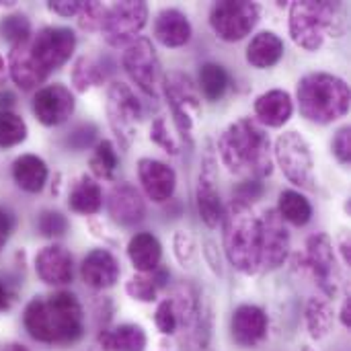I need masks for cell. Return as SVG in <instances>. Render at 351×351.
<instances>
[{"mask_svg": "<svg viewBox=\"0 0 351 351\" xmlns=\"http://www.w3.org/2000/svg\"><path fill=\"white\" fill-rule=\"evenodd\" d=\"M76 49V33L70 27H43L25 43L14 45L8 53V74L12 82L31 90L51 72L62 68Z\"/></svg>", "mask_w": 351, "mask_h": 351, "instance_id": "cell-1", "label": "cell"}, {"mask_svg": "<svg viewBox=\"0 0 351 351\" xmlns=\"http://www.w3.org/2000/svg\"><path fill=\"white\" fill-rule=\"evenodd\" d=\"M222 165L237 177L261 181L274 171L271 142L265 128L253 117L232 121L218 138Z\"/></svg>", "mask_w": 351, "mask_h": 351, "instance_id": "cell-2", "label": "cell"}, {"mask_svg": "<svg viewBox=\"0 0 351 351\" xmlns=\"http://www.w3.org/2000/svg\"><path fill=\"white\" fill-rule=\"evenodd\" d=\"M23 325L31 339L47 346H70L84 333V313L70 292L35 296L23 315Z\"/></svg>", "mask_w": 351, "mask_h": 351, "instance_id": "cell-3", "label": "cell"}, {"mask_svg": "<svg viewBox=\"0 0 351 351\" xmlns=\"http://www.w3.org/2000/svg\"><path fill=\"white\" fill-rule=\"evenodd\" d=\"M222 241L226 259L245 276L263 271V224L251 204L232 199L224 208Z\"/></svg>", "mask_w": 351, "mask_h": 351, "instance_id": "cell-4", "label": "cell"}, {"mask_svg": "<svg viewBox=\"0 0 351 351\" xmlns=\"http://www.w3.org/2000/svg\"><path fill=\"white\" fill-rule=\"evenodd\" d=\"M296 99L302 117L313 123H333L350 111L348 82L329 72H311L300 78Z\"/></svg>", "mask_w": 351, "mask_h": 351, "instance_id": "cell-5", "label": "cell"}, {"mask_svg": "<svg viewBox=\"0 0 351 351\" xmlns=\"http://www.w3.org/2000/svg\"><path fill=\"white\" fill-rule=\"evenodd\" d=\"M343 6L329 0H296L290 6V35L292 41L306 49L317 51L329 37H341Z\"/></svg>", "mask_w": 351, "mask_h": 351, "instance_id": "cell-6", "label": "cell"}, {"mask_svg": "<svg viewBox=\"0 0 351 351\" xmlns=\"http://www.w3.org/2000/svg\"><path fill=\"white\" fill-rule=\"evenodd\" d=\"M167 103L173 111L175 125L179 134L191 144V136L197 119L202 117V101L195 82L181 70H173L160 80Z\"/></svg>", "mask_w": 351, "mask_h": 351, "instance_id": "cell-7", "label": "cell"}, {"mask_svg": "<svg viewBox=\"0 0 351 351\" xmlns=\"http://www.w3.org/2000/svg\"><path fill=\"white\" fill-rule=\"evenodd\" d=\"M274 156L284 173V177L300 189L315 191L317 189V175H315V158L311 144L306 138L294 130L284 132L276 140Z\"/></svg>", "mask_w": 351, "mask_h": 351, "instance_id": "cell-8", "label": "cell"}, {"mask_svg": "<svg viewBox=\"0 0 351 351\" xmlns=\"http://www.w3.org/2000/svg\"><path fill=\"white\" fill-rule=\"evenodd\" d=\"M105 111L109 125L119 142L121 148H130V144L136 138L138 123L142 121L144 109L136 93L132 90L130 84L125 82H111L107 88V101H105Z\"/></svg>", "mask_w": 351, "mask_h": 351, "instance_id": "cell-9", "label": "cell"}, {"mask_svg": "<svg viewBox=\"0 0 351 351\" xmlns=\"http://www.w3.org/2000/svg\"><path fill=\"white\" fill-rule=\"evenodd\" d=\"M261 6L247 0H222L210 8V27L228 43L245 39L259 23Z\"/></svg>", "mask_w": 351, "mask_h": 351, "instance_id": "cell-10", "label": "cell"}, {"mask_svg": "<svg viewBox=\"0 0 351 351\" xmlns=\"http://www.w3.org/2000/svg\"><path fill=\"white\" fill-rule=\"evenodd\" d=\"M148 21V4L144 0H123L105 8L101 33L111 47L130 45L140 37Z\"/></svg>", "mask_w": 351, "mask_h": 351, "instance_id": "cell-11", "label": "cell"}, {"mask_svg": "<svg viewBox=\"0 0 351 351\" xmlns=\"http://www.w3.org/2000/svg\"><path fill=\"white\" fill-rule=\"evenodd\" d=\"M121 64L130 80L148 97H158L160 86V62L156 56V49L148 37H138L130 45H125V51L121 56Z\"/></svg>", "mask_w": 351, "mask_h": 351, "instance_id": "cell-12", "label": "cell"}, {"mask_svg": "<svg viewBox=\"0 0 351 351\" xmlns=\"http://www.w3.org/2000/svg\"><path fill=\"white\" fill-rule=\"evenodd\" d=\"M298 259L304 263V269L315 278L325 298H335L339 290V267L331 239L323 232L313 234L306 241V253Z\"/></svg>", "mask_w": 351, "mask_h": 351, "instance_id": "cell-13", "label": "cell"}, {"mask_svg": "<svg viewBox=\"0 0 351 351\" xmlns=\"http://www.w3.org/2000/svg\"><path fill=\"white\" fill-rule=\"evenodd\" d=\"M31 109L39 123H43L45 128H56L70 119L76 109V99L68 86L47 84L35 93Z\"/></svg>", "mask_w": 351, "mask_h": 351, "instance_id": "cell-14", "label": "cell"}, {"mask_svg": "<svg viewBox=\"0 0 351 351\" xmlns=\"http://www.w3.org/2000/svg\"><path fill=\"white\" fill-rule=\"evenodd\" d=\"M138 179L146 197L154 204L169 202L177 189V173L173 171V167L156 158L138 160Z\"/></svg>", "mask_w": 351, "mask_h": 351, "instance_id": "cell-15", "label": "cell"}, {"mask_svg": "<svg viewBox=\"0 0 351 351\" xmlns=\"http://www.w3.org/2000/svg\"><path fill=\"white\" fill-rule=\"evenodd\" d=\"M263 224V271L278 269L290 255V232L276 210L261 214Z\"/></svg>", "mask_w": 351, "mask_h": 351, "instance_id": "cell-16", "label": "cell"}, {"mask_svg": "<svg viewBox=\"0 0 351 351\" xmlns=\"http://www.w3.org/2000/svg\"><path fill=\"white\" fill-rule=\"evenodd\" d=\"M195 204H197L199 218L208 228H216L218 224H222L224 206H222L220 193L216 189V169H214V160L210 156H206L204 167L197 177Z\"/></svg>", "mask_w": 351, "mask_h": 351, "instance_id": "cell-17", "label": "cell"}, {"mask_svg": "<svg viewBox=\"0 0 351 351\" xmlns=\"http://www.w3.org/2000/svg\"><path fill=\"white\" fill-rule=\"evenodd\" d=\"M267 315L257 304H241L234 308L230 319V333L237 346L241 348H255L267 335Z\"/></svg>", "mask_w": 351, "mask_h": 351, "instance_id": "cell-18", "label": "cell"}, {"mask_svg": "<svg viewBox=\"0 0 351 351\" xmlns=\"http://www.w3.org/2000/svg\"><path fill=\"white\" fill-rule=\"evenodd\" d=\"M107 210L119 226H136L146 216V206L140 191L132 183H115L107 195Z\"/></svg>", "mask_w": 351, "mask_h": 351, "instance_id": "cell-19", "label": "cell"}, {"mask_svg": "<svg viewBox=\"0 0 351 351\" xmlns=\"http://www.w3.org/2000/svg\"><path fill=\"white\" fill-rule=\"evenodd\" d=\"M35 271L47 286H66L74 276L72 253L62 245H47L35 257Z\"/></svg>", "mask_w": 351, "mask_h": 351, "instance_id": "cell-20", "label": "cell"}, {"mask_svg": "<svg viewBox=\"0 0 351 351\" xmlns=\"http://www.w3.org/2000/svg\"><path fill=\"white\" fill-rule=\"evenodd\" d=\"M119 261L107 249H93L80 263V278L93 290H107L119 280Z\"/></svg>", "mask_w": 351, "mask_h": 351, "instance_id": "cell-21", "label": "cell"}, {"mask_svg": "<svg viewBox=\"0 0 351 351\" xmlns=\"http://www.w3.org/2000/svg\"><path fill=\"white\" fill-rule=\"evenodd\" d=\"M294 113V101L288 90L271 88L257 97L255 115L263 128H282L290 121Z\"/></svg>", "mask_w": 351, "mask_h": 351, "instance_id": "cell-22", "label": "cell"}, {"mask_svg": "<svg viewBox=\"0 0 351 351\" xmlns=\"http://www.w3.org/2000/svg\"><path fill=\"white\" fill-rule=\"evenodd\" d=\"M193 35L191 23L179 8H162L154 19V37L165 47H183Z\"/></svg>", "mask_w": 351, "mask_h": 351, "instance_id": "cell-23", "label": "cell"}, {"mask_svg": "<svg viewBox=\"0 0 351 351\" xmlns=\"http://www.w3.org/2000/svg\"><path fill=\"white\" fill-rule=\"evenodd\" d=\"M128 257L138 274H152L160 267L162 245L152 232H136L128 243Z\"/></svg>", "mask_w": 351, "mask_h": 351, "instance_id": "cell-24", "label": "cell"}, {"mask_svg": "<svg viewBox=\"0 0 351 351\" xmlns=\"http://www.w3.org/2000/svg\"><path fill=\"white\" fill-rule=\"evenodd\" d=\"M284 41L274 31H261L257 33L249 45H247V62L257 70L274 68L284 58Z\"/></svg>", "mask_w": 351, "mask_h": 351, "instance_id": "cell-25", "label": "cell"}, {"mask_svg": "<svg viewBox=\"0 0 351 351\" xmlns=\"http://www.w3.org/2000/svg\"><path fill=\"white\" fill-rule=\"evenodd\" d=\"M47 177V165L37 154H21L12 162V179L16 187L27 193H39L45 187Z\"/></svg>", "mask_w": 351, "mask_h": 351, "instance_id": "cell-26", "label": "cell"}, {"mask_svg": "<svg viewBox=\"0 0 351 351\" xmlns=\"http://www.w3.org/2000/svg\"><path fill=\"white\" fill-rule=\"evenodd\" d=\"M68 208L72 212H76V214H82V216L99 214V210L103 208V189H101V185L88 175L78 177L70 187Z\"/></svg>", "mask_w": 351, "mask_h": 351, "instance_id": "cell-27", "label": "cell"}, {"mask_svg": "<svg viewBox=\"0 0 351 351\" xmlns=\"http://www.w3.org/2000/svg\"><path fill=\"white\" fill-rule=\"evenodd\" d=\"M99 346L105 351H144L146 350V331L140 325L125 323L113 331L103 329L97 337Z\"/></svg>", "mask_w": 351, "mask_h": 351, "instance_id": "cell-28", "label": "cell"}, {"mask_svg": "<svg viewBox=\"0 0 351 351\" xmlns=\"http://www.w3.org/2000/svg\"><path fill=\"white\" fill-rule=\"evenodd\" d=\"M280 218L284 222H290L292 226H306L313 220V206L311 202L294 189H284L278 197V210Z\"/></svg>", "mask_w": 351, "mask_h": 351, "instance_id": "cell-29", "label": "cell"}, {"mask_svg": "<svg viewBox=\"0 0 351 351\" xmlns=\"http://www.w3.org/2000/svg\"><path fill=\"white\" fill-rule=\"evenodd\" d=\"M228 84H230V76L222 64H218V62L202 64L199 74H197V86L208 101H212V103L220 101L226 95Z\"/></svg>", "mask_w": 351, "mask_h": 351, "instance_id": "cell-30", "label": "cell"}, {"mask_svg": "<svg viewBox=\"0 0 351 351\" xmlns=\"http://www.w3.org/2000/svg\"><path fill=\"white\" fill-rule=\"evenodd\" d=\"M306 327L313 339H325L333 329V308L329 298L313 296L306 304Z\"/></svg>", "mask_w": 351, "mask_h": 351, "instance_id": "cell-31", "label": "cell"}, {"mask_svg": "<svg viewBox=\"0 0 351 351\" xmlns=\"http://www.w3.org/2000/svg\"><path fill=\"white\" fill-rule=\"evenodd\" d=\"M105 78H107V72L103 70V66L86 56H80L70 70V80L78 93H86L93 86H101Z\"/></svg>", "mask_w": 351, "mask_h": 351, "instance_id": "cell-32", "label": "cell"}, {"mask_svg": "<svg viewBox=\"0 0 351 351\" xmlns=\"http://www.w3.org/2000/svg\"><path fill=\"white\" fill-rule=\"evenodd\" d=\"M88 167L95 177L99 179H113L117 167H119V156L111 140H99L95 144L93 156L88 160Z\"/></svg>", "mask_w": 351, "mask_h": 351, "instance_id": "cell-33", "label": "cell"}, {"mask_svg": "<svg viewBox=\"0 0 351 351\" xmlns=\"http://www.w3.org/2000/svg\"><path fill=\"white\" fill-rule=\"evenodd\" d=\"M27 123L12 111H0V148H12L27 140Z\"/></svg>", "mask_w": 351, "mask_h": 351, "instance_id": "cell-34", "label": "cell"}, {"mask_svg": "<svg viewBox=\"0 0 351 351\" xmlns=\"http://www.w3.org/2000/svg\"><path fill=\"white\" fill-rule=\"evenodd\" d=\"M31 21L23 12H10L0 19V37L12 47L25 43L31 37Z\"/></svg>", "mask_w": 351, "mask_h": 351, "instance_id": "cell-35", "label": "cell"}, {"mask_svg": "<svg viewBox=\"0 0 351 351\" xmlns=\"http://www.w3.org/2000/svg\"><path fill=\"white\" fill-rule=\"evenodd\" d=\"M125 292L132 300L138 302H154L158 294V286L152 278V274H136L128 280Z\"/></svg>", "mask_w": 351, "mask_h": 351, "instance_id": "cell-36", "label": "cell"}, {"mask_svg": "<svg viewBox=\"0 0 351 351\" xmlns=\"http://www.w3.org/2000/svg\"><path fill=\"white\" fill-rule=\"evenodd\" d=\"M97 136H99V128L90 121L86 123H78L76 128H72L66 138H64V146L70 148L72 152H82L86 148H90L95 142H97Z\"/></svg>", "mask_w": 351, "mask_h": 351, "instance_id": "cell-37", "label": "cell"}, {"mask_svg": "<svg viewBox=\"0 0 351 351\" xmlns=\"http://www.w3.org/2000/svg\"><path fill=\"white\" fill-rule=\"evenodd\" d=\"M37 230L45 239H60L68 232V220L62 212L43 210L37 216Z\"/></svg>", "mask_w": 351, "mask_h": 351, "instance_id": "cell-38", "label": "cell"}, {"mask_svg": "<svg viewBox=\"0 0 351 351\" xmlns=\"http://www.w3.org/2000/svg\"><path fill=\"white\" fill-rule=\"evenodd\" d=\"M173 253H175V259L179 261L181 267H193L195 263V257H197V247H195V241L193 237L187 232V230H177L175 237H173Z\"/></svg>", "mask_w": 351, "mask_h": 351, "instance_id": "cell-39", "label": "cell"}, {"mask_svg": "<svg viewBox=\"0 0 351 351\" xmlns=\"http://www.w3.org/2000/svg\"><path fill=\"white\" fill-rule=\"evenodd\" d=\"M150 140L156 146H160L165 152H169V154H179L181 152V146H179L175 134L169 130V123H167L165 117H156L152 121V125H150Z\"/></svg>", "mask_w": 351, "mask_h": 351, "instance_id": "cell-40", "label": "cell"}, {"mask_svg": "<svg viewBox=\"0 0 351 351\" xmlns=\"http://www.w3.org/2000/svg\"><path fill=\"white\" fill-rule=\"evenodd\" d=\"M105 4L101 2H82V8L78 12V25L84 31H101L103 16H105Z\"/></svg>", "mask_w": 351, "mask_h": 351, "instance_id": "cell-41", "label": "cell"}, {"mask_svg": "<svg viewBox=\"0 0 351 351\" xmlns=\"http://www.w3.org/2000/svg\"><path fill=\"white\" fill-rule=\"evenodd\" d=\"M154 323H156V329H158L162 335H175V333H177V329H179V319H177V313H175V306H173L171 298L162 300V302L156 306Z\"/></svg>", "mask_w": 351, "mask_h": 351, "instance_id": "cell-42", "label": "cell"}, {"mask_svg": "<svg viewBox=\"0 0 351 351\" xmlns=\"http://www.w3.org/2000/svg\"><path fill=\"white\" fill-rule=\"evenodd\" d=\"M331 148H333L335 158H337L341 165H350L351 162V128L350 125H343V128L335 134V138H333V142H331Z\"/></svg>", "mask_w": 351, "mask_h": 351, "instance_id": "cell-43", "label": "cell"}, {"mask_svg": "<svg viewBox=\"0 0 351 351\" xmlns=\"http://www.w3.org/2000/svg\"><path fill=\"white\" fill-rule=\"evenodd\" d=\"M265 187L261 181H255V179H247L243 183L237 185L234 189V199L239 202H245V204H251V202H257L261 195H263Z\"/></svg>", "mask_w": 351, "mask_h": 351, "instance_id": "cell-44", "label": "cell"}, {"mask_svg": "<svg viewBox=\"0 0 351 351\" xmlns=\"http://www.w3.org/2000/svg\"><path fill=\"white\" fill-rule=\"evenodd\" d=\"M82 8L80 0H58V2H47V10L58 14V16H74Z\"/></svg>", "mask_w": 351, "mask_h": 351, "instance_id": "cell-45", "label": "cell"}, {"mask_svg": "<svg viewBox=\"0 0 351 351\" xmlns=\"http://www.w3.org/2000/svg\"><path fill=\"white\" fill-rule=\"evenodd\" d=\"M204 257H206L208 265L212 267V271L216 276H222V259H220V253H218V247H216L214 241L204 243Z\"/></svg>", "mask_w": 351, "mask_h": 351, "instance_id": "cell-46", "label": "cell"}, {"mask_svg": "<svg viewBox=\"0 0 351 351\" xmlns=\"http://www.w3.org/2000/svg\"><path fill=\"white\" fill-rule=\"evenodd\" d=\"M12 226H14L12 216H10L6 210H2V208H0V251L4 249V245H6V243H8V239H10Z\"/></svg>", "mask_w": 351, "mask_h": 351, "instance_id": "cell-47", "label": "cell"}, {"mask_svg": "<svg viewBox=\"0 0 351 351\" xmlns=\"http://www.w3.org/2000/svg\"><path fill=\"white\" fill-rule=\"evenodd\" d=\"M10 302H12V294H10V290H8V286L0 280V313H2V311H8Z\"/></svg>", "mask_w": 351, "mask_h": 351, "instance_id": "cell-48", "label": "cell"}, {"mask_svg": "<svg viewBox=\"0 0 351 351\" xmlns=\"http://www.w3.org/2000/svg\"><path fill=\"white\" fill-rule=\"evenodd\" d=\"M14 101H16L14 93H10V90H2V93H0V111H8V107H12V105H14Z\"/></svg>", "mask_w": 351, "mask_h": 351, "instance_id": "cell-49", "label": "cell"}, {"mask_svg": "<svg viewBox=\"0 0 351 351\" xmlns=\"http://www.w3.org/2000/svg\"><path fill=\"white\" fill-rule=\"evenodd\" d=\"M341 323L351 329V298L350 296H346V300H343V306H341Z\"/></svg>", "mask_w": 351, "mask_h": 351, "instance_id": "cell-50", "label": "cell"}, {"mask_svg": "<svg viewBox=\"0 0 351 351\" xmlns=\"http://www.w3.org/2000/svg\"><path fill=\"white\" fill-rule=\"evenodd\" d=\"M8 78H10V74H8V64H6V60L0 56V86H4Z\"/></svg>", "mask_w": 351, "mask_h": 351, "instance_id": "cell-51", "label": "cell"}, {"mask_svg": "<svg viewBox=\"0 0 351 351\" xmlns=\"http://www.w3.org/2000/svg\"><path fill=\"white\" fill-rule=\"evenodd\" d=\"M341 253H343L346 263H350L351 255H350V241H348V239H343V243H341Z\"/></svg>", "mask_w": 351, "mask_h": 351, "instance_id": "cell-52", "label": "cell"}, {"mask_svg": "<svg viewBox=\"0 0 351 351\" xmlns=\"http://www.w3.org/2000/svg\"><path fill=\"white\" fill-rule=\"evenodd\" d=\"M4 351H29L25 346H21V343H10V346H6V350Z\"/></svg>", "mask_w": 351, "mask_h": 351, "instance_id": "cell-53", "label": "cell"}]
</instances>
